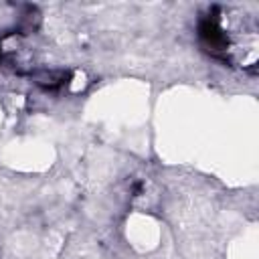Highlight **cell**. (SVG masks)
Masks as SVG:
<instances>
[{
    "label": "cell",
    "instance_id": "obj_1",
    "mask_svg": "<svg viewBox=\"0 0 259 259\" xmlns=\"http://www.w3.org/2000/svg\"><path fill=\"white\" fill-rule=\"evenodd\" d=\"M202 49L223 63L255 73L259 49L257 18L239 6H214L198 22Z\"/></svg>",
    "mask_w": 259,
    "mask_h": 259
}]
</instances>
